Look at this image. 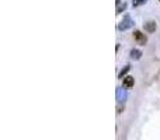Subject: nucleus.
Returning <instances> with one entry per match:
<instances>
[{
    "label": "nucleus",
    "instance_id": "obj_7",
    "mask_svg": "<svg viewBox=\"0 0 160 140\" xmlns=\"http://www.w3.org/2000/svg\"><path fill=\"white\" fill-rule=\"evenodd\" d=\"M129 69H131V66H125V67L121 70V73H119V76H118V77H119V78H122V77H124V76L129 72Z\"/></svg>",
    "mask_w": 160,
    "mask_h": 140
},
{
    "label": "nucleus",
    "instance_id": "obj_10",
    "mask_svg": "<svg viewBox=\"0 0 160 140\" xmlns=\"http://www.w3.org/2000/svg\"><path fill=\"white\" fill-rule=\"evenodd\" d=\"M119 3H121V0H117V4H119Z\"/></svg>",
    "mask_w": 160,
    "mask_h": 140
},
{
    "label": "nucleus",
    "instance_id": "obj_9",
    "mask_svg": "<svg viewBox=\"0 0 160 140\" xmlns=\"http://www.w3.org/2000/svg\"><path fill=\"white\" fill-rule=\"evenodd\" d=\"M146 0H133V7H138L140 4H143Z\"/></svg>",
    "mask_w": 160,
    "mask_h": 140
},
{
    "label": "nucleus",
    "instance_id": "obj_5",
    "mask_svg": "<svg viewBox=\"0 0 160 140\" xmlns=\"http://www.w3.org/2000/svg\"><path fill=\"white\" fill-rule=\"evenodd\" d=\"M143 28H145L146 32H149V34L155 32V31H156V22L155 21H148L145 25H143Z\"/></svg>",
    "mask_w": 160,
    "mask_h": 140
},
{
    "label": "nucleus",
    "instance_id": "obj_8",
    "mask_svg": "<svg viewBox=\"0 0 160 140\" xmlns=\"http://www.w3.org/2000/svg\"><path fill=\"white\" fill-rule=\"evenodd\" d=\"M125 9H127V4H125V3H124V4H121V3H119V4H118V7H117V13L119 14V13H122V10H125Z\"/></svg>",
    "mask_w": 160,
    "mask_h": 140
},
{
    "label": "nucleus",
    "instance_id": "obj_2",
    "mask_svg": "<svg viewBox=\"0 0 160 140\" xmlns=\"http://www.w3.org/2000/svg\"><path fill=\"white\" fill-rule=\"evenodd\" d=\"M133 38L138 41L139 45H145V43H146V41H148V39H146V35H145V34H142L140 31H135V34H133Z\"/></svg>",
    "mask_w": 160,
    "mask_h": 140
},
{
    "label": "nucleus",
    "instance_id": "obj_4",
    "mask_svg": "<svg viewBox=\"0 0 160 140\" xmlns=\"http://www.w3.org/2000/svg\"><path fill=\"white\" fill-rule=\"evenodd\" d=\"M117 99L118 102H124L127 99V91L124 88H117Z\"/></svg>",
    "mask_w": 160,
    "mask_h": 140
},
{
    "label": "nucleus",
    "instance_id": "obj_1",
    "mask_svg": "<svg viewBox=\"0 0 160 140\" xmlns=\"http://www.w3.org/2000/svg\"><path fill=\"white\" fill-rule=\"evenodd\" d=\"M132 27H133V20L131 18V16H125V17H124V20L119 22L118 30H119V31H127V30L132 28Z\"/></svg>",
    "mask_w": 160,
    "mask_h": 140
},
{
    "label": "nucleus",
    "instance_id": "obj_6",
    "mask_svg": "<svg viewBox=\"0 0 160 140\" xmlns=\"http://www.w3.org/2000/svg\"><path fill=\"white\" fill-rule=\"evenodd\" d=\"M140 56H142V52H140L139 49H132V51H131V59H133V60H139V59H140Z\"/></svg>",
    "mask_w": 160,
    "mask_h": 140
},
{
    "label": "nucleus",
    "instance_id": "obj_3",
    "mask_svg": "<svg viewBox=\"0 0 160 140\" xmlns=\"http://www.w3.org/2000/svg\"><path fill=\"white\" fill-rule=\"evenodd\" d=\"M122 80H124L122 86L127 87V88H131V87H133V84H135V78H133L132 76H127V77H124Z\"/></svg>",
    "mask_w": 160,
    "mask_h": 140
}]
</instances>
